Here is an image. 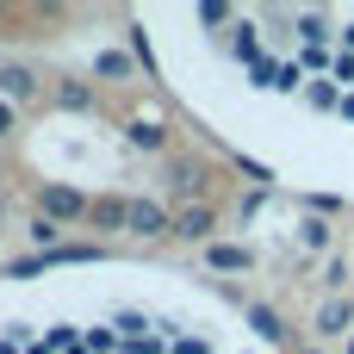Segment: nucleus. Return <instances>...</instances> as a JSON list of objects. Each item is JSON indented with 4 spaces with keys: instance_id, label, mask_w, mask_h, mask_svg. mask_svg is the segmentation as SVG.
<instances>
[{
    "instance_id": "6",
    "label": "nucleus",
    "mask_w": 354,
    "mask_h": 354,
    "mask_svg": "<svg viewBox=\"0 0 354 354\" xmlns=\"http://www.w3.org/2000/svg\"><path fill=\"white\" fill-rule=\"evenodd\" d=\"M205 268H212V274H243V268H249V249H243V243H212V249H205Z\"/></svg>"
},
{
    "instance_id": "17",
    "label": "nucleus",
    "mask_w": 354,
    "mask_h": 354,
    "mask_svg": "<svg viewBox=\"0 0 354 354\" xmlns=\"http://www.w3.org/2000/svg\"><path fill=\"white\" fill-rule=\"evenodd\" d=\"M230 50H236V56H249V62H255V50H261V44H255V25H236V44H230Z\"/></svg>"
},
{
    "instance_id": "10",
    "label": "nucleus",
    "mask_w": 354,
    "mask_h": 354,
    "mask_svg": "<svg viewBox=\"0 0 354 354\" xmlns=\"http://www.w3.org/2000/svg\"><path fill=\"white\" fill-rule=\"evenodd\" d=\"M243 317H249V330H255V336H268V342H286V324H280L268 305H249Z\"/></svg>"
},
{
    "instance_id": "1",
    "label": "nucleus",
    "mask_w": 354,
    "mask_h": 354,
    "mask_svg": "<svg viewBox=\"0 0 354 354\" xmlns=\"http://www.w3.org/2000/svg\"><path fill=\"white\" fill-rule=\"evenodd\" d=\"M81 261H100V249H93V243H62V249H37V255L12 261L6 274H12V280H31V274H44V268H81Z\"/></svg>"
},
{
    "instance_id": "4",
    "label": "nucleus",
    "mask_w": 354,
    "mask_h": 354,
    "mask_svg": "<svg viewBox=\"0 0 354 354\" xmlns=\"http://www.w3.org/2000/svg\"><path fill=\"white\" fill-rule=\"evenodd\" d=\"M162 230H174V218L156 199H131V236H162Z\"/></svg>"
},
{
    "instance_id": "20",
    "label": "nucleus",
    "mask_w": 354,
    "mask_h": 354,
    "mask_svg": "<svg viewBox=\"0 0 354 354\" xmlns=\"http://www.w3.org/2000/svg\"><path fill=\"white\" fill-rule=\"evenodd\" d=\"M12 118H19V112H12V100H0V137L12 131Z\"/></svg>"
},
{
    "instance_id": "12",
    "label": "nucleus",
    "mask_w": 354,
    "mask_h": 354,
    "mask_svg": "<svg viewBox=\"0 0 354 354\" xmlns=\"http://www.w3.org/2000/svg\"><path fill=\"white\" fill-rule=\"evenodd\" d=\"M56 106H68V112H87V106H93V93H87L81 81H62V87H56Z\"/></svg>"
},
{
    "instance_id": "11",
    "label": "nucleus",
    "mask_w": 354,
    "mask_h": 354,
    "mask_svg": "<svg viewBox=\"0 0 354 354\" xmlns=\"http://www.w3.org/2000/svg\"><path fill=\"white\" fill-rule=\"evenodd\" d=\"M93 75H100V81H124V75H131V56H124V50H100V56H93Z\"/></svg>"
},
{
    "instance_id": "22",
    "label": "nucleus",
    "mask_w": 354,
    "mask_h": 354,
    "mask_svg": "<svg viewBox=\"0 0 354 354\" xmlns=\"http://www.w3.org/2000/svg\"><path fill=\"white\" fill-rule=\"evenodd\" d=\"M342 44H348V50H354V19H348V31H342Z\"/></svg>"
},
{
    "instance_id": "16",
    "label": "nucleus",
    "mask_w": 354,
    "mask_h": 354,
    "mask_svg": "<svg viewBox=\"0 0 354 354\" xmlns=\"http://www.w3.org/2000/svg\"><path fill=\"white\" fill-rule=\"evenodd\" d=\"M299 31H305V37H311V44H324V37H330V25H324V19H317V12H299Z\"/></svg>"
},
{
    "instance_id": "14",
    "label": "nucleus",
    "mask_w": 354,
    "mask_h": 354,
    "mask_svg": "<svg viewBox=\"0 0 354 354\" xmlns=\"http://www.w3.org/2000/svg\"><path fill=\"white\" fill-rule=\"evenodd\" d=\"M299 236H305V249H324V243H330V224H324V218H305Z\"/></svg>"
},
{
    "instance_id": "15",
    "label": "nucleus",
    "mask_w": 354,
    "mask_h": 354,
    "mask_svg": "<svg viewBox=\"0 0 354 354\" xmlns=\"http://www.w3.org/2000/svg\"><path fill=\"white\" fill-rule=\"evenodd\" d=\"M311 106H317V112H330V106H342V93H336V81H317V87H311Z\"/></svg>"
},
{
    "instance_id": "21",
    "label": "nucleus",
    "mask_w": 354,
    "mask_h": 354,
    "mask_svg": "<svg viewBox=\"0 0 354 354\" xmlns=\"http://www.w3.org/2000/svg\"><path fill=\"white\" fill-rule=\"evenodd\" d=\"M174 354H205V342H187V336H180V342H174Z\"/></svg>"
},
{
    "instance_id": "9",
    "label": "nucleus",
    "mask_w": 354,
    "mask_h": 354,
    "mask_svg": "<svg viewBox=\"0 0 354 354\" xmlns=\"http://www.w3.org/2000/svg\"><path fill=\"white\" fill-rule=\"evenodd\" d=\"M348 324H354V305H348V299H330V305L317 311V330H324V336H342Z\"/></svg>"
},
{
    "instance_id": "5",
    "label": "nucleus",
    "mask_w": 354,
    "mask_h": 354,
    "mask_svg": "<svg viewBox=\"0 0 354 354\" xmlns=\"http://www.w3.org/2000/svg\"><path fill=\"white\" fill-rule=\"evenodd\" d=\"M212 224H218V212L199 199V205H187V212H174V236H187V243H205L212 236Z\"/></svg>"
},
{
    "instance_id": "3",
    "label": "nucleus",
    "mask_w": 354,
    "mask_h": 354,
    "mask_svg": "<svg viewBox=\"0 0 354 354\" xmlns=\"http://www.w3.org/2000/svg\"><path fill=\"white\" fill-rule=\"evenodd\" d=\"M87 224H93V230H131V199H118V193L93 199V205H87Z\"/></svg>"
},
{
    "instance_id": "13",
    "label": "nucleus",
    "mask_w": 354,
    "mask_h": 354,
    "mask_svg": "<svg viewBox=\"0 0 354 354\" xmlns=\"http://www.w3.org/2000/svg\"><path fill=\"white\" fill-rule=\"evenodd\" d=\"M174 187H180V193H199V187H205V168H199V162H174Z\"/></svg>"
},
{
    "instance_id": "8",
    "label": "nucleus",
    "mask_w": 354,
    "mask_h": 354,
    "mask_svg": "<svg viewBox=\"0 0 354 354\" xmlns=\"http://www.w3.org/2000/svg\"><path fill=\"white\" fill-rule=\"evenodd\" d=\"M124 137H131L137 149H168V124H162V118H131Z\"/></svg>"
},
{
    "instance_id": "7",
    "label": "nucleus",
    "mask_w": 354,
    "mask_h": 354,
    "mask_svg": "<svg viewBox=\"0 0 354 354\" xmlns=\"http://www.w3.org/2000/svg\"><path fill=\"white\" fill-rule=\"evenodd\" d=\"M0 93H6V100H31V93H37V75H31L25 62H0Z\"/></svg>"
},
{
    "instance_id": "18",
    "label": "nucleus",
    "mask_w": 354,
    "mask_h": 354,
    "mask_svg": "<svg viewBox=\"0 0 354 354\" xmlns=\"http://www.w3.org/2000/svg\"><path fill=\"white\" fill-rule=\"evenodd\" d=\"M87 348H93V354H112V348H118V336H112V330H87Z\"/></svg>"
},
{
    "instance_id": "2",
    "label": "nucleus",
    "mask_w": 354,
    "mask_h": 354,
    "mask_svg": "<svg viewBox=\"0 0 354 354\" xmlns=\"http://www.w3.org/2000/svg\"><path fill=\"white\" fill-rule=\"evenodd\" d=\"M87 205H93V199H81L75 187H44V193H37V218H50V224H62V218H81V224H87Z\"/></svg>"
},
{
    "instance_id": "23",
    "label": "nucleus",
    "mask_w": 354,
    "mask_h": 354,
    "mask_svg": "<svg viewBox=\"0 0 354 354\" xmlns=\"http://www.w3.org/2000/svg\"><path fill=\"white\" fill-rule=\"evenodd\" d=\"M348 354H354V336H348Z\"/></svg>"
},
{
    "instance_id": "19",
    "label": "nucleus",
    "mask_w": 354,
    "mask_h": 354,
    "mask_svg": "<svg viewBox=\"0 0 354 354\" xmlns=\"http://www.w3.org/2000/svg\"><path fill=\"white\" fill-rule=\"evenodd\" d=\"M330 81H354V50H342V56H336V68H330Z\"/></svg>"
}]
</instances>
